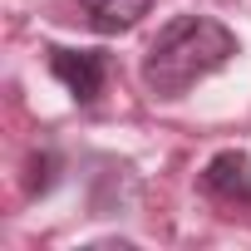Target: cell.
<instances>
[{
    "instance_id": "cell-1",
    "label": "cell",
    "mask_w": 251,
    "mask_h": 251,
    "mask_svg": "<svg viewBox=\"0 0 251 251\" xmlns=\"http://www.w3.org/2000/svg\"><path fill=\"white\" fill-rule=\"evenodd\" d=\"M236 54V35L212 15H177L158 30L143 54V84L153 99H182L192 84L217 74Z\"/></svg>"
},
{
    "instance_id": "cell-2",
    "label": "cell",
    "mask_w": 251,
    "mask_h": 251,
    "mask_svg": "<svg viewBox=\"0 0 251 251\" xmlns=\"http://www.w3.org/2000/svg\"><path fill=\"white\" fill-rule=\"evenodd\" d=\"M50 74H54L79 103H94L99 89H103L108 59H103V50H50Z\"/></svg>"
},
{
    "instance_id": "cell-3",
    "label": "cell",
    "mask_w": 251,
    "mask_h": 251,
    "mask_svg": "<svg viewBox=\"0 0 251 251\" xmlns=\"http://www.w3.org/2000/svg\"><path fill=\"white\" fill-rule=\"evenodd\" d=\"M202 187L212 197H226V202H251V158L236 153V148L217 153L202 173Z\"/></svg>"
},
{
    "instance_id": "cell-5",
    "label": "cell",
    "mask_w": 251,
    "mask_h": 251,
    "mask_svg": "<svg viewBox=\"0 0 251 251\" xmlns=\"http://www.w3.org/2000/svg\"><path fill=\"white\" fill-rule=\"evenodd\" d=\"M54 177H59V158L54 153H35L30 158V197H45L54 187Z\"/></svg>"
},
{
    "instance_id": "cell-4",
    "label": "cell",
    "mask_w": 251,
    "mask_h": 251,
    "mask_svg": "<svg viewBox=\"0 0 251 251\" xmlns=\"http://www.w3.org/2000/svg\"><path fill=\"white\" fill-rule=\"evenodd\" d=\"M79 15L89 30L99 35H123V30H133L148 10H153V0H74Z\"/></svg>"
}]
</instances>
